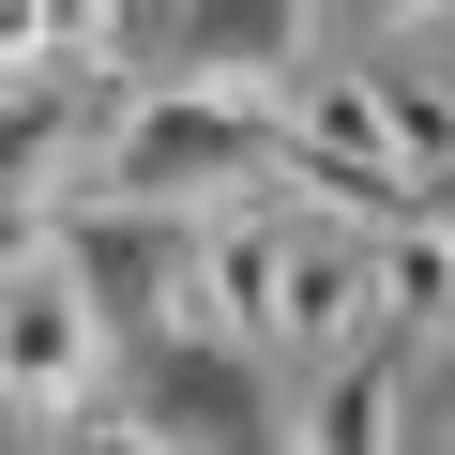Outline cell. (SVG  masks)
Here are the masks:
<instances>
[{"instance_id":"3","label":"cell","mask_w":455,"mask_h":455,"mask_svg":"<svg viewBox=\"0 0 455 455\" xmlns=\"http://www.w3.org/2000/svg\"><path fill=\"white\" fill-rule=\"evenodd\" d=\"M137 425L152 455H304V425L259 395V349H228V334L137 349Z\"/></svg>"},{"instance_id":"6","label":"cell","mask_w":455,"mask_h":455,"mask_svg":"<svg viewBox=\"0 0 455 455\" xmlns=\"http://www.w3.org/2000/svg\"><path fill=\"white\" fill-rule=\"evenodd\" d=\"M274 304H289V197L212 212V334L228 349H274Z\"/></svg>"},{"instance_id":"9","label":"cell","mask_w":455,"mask_h":455,"mask_svg":"<svg viewBox=\"0 0 455 455\" xmlns=\"http://www.w3.org/2000/svg\"><path fill=\"white\" fill-rule=\"evenodd\" d=\"M379 137H395V167H410L425 197L455 182V92H440V76H379Z\"/></svg>"},{"instance_id":"5","label":"cell","mask_w":455,"mask_h":455,"mask_svg":"<svg viewBox=\"0 0 455 455\" xmlns=\"http://www.w3.org/2000/svg\"><path fill=\"white\" fill-rule=\"evenodd\" d=\"M364 304H379V228L289 212V304H274V349H334V364H349Z\"/></svg>"},{"instance_id":"4","label":"cell","mask_w":455,"mask_h":455,"mask_svg":"<svg viewBox=\"0 0 455 455\" xmlns=\"http://www.w3.org/2000/svg\"><path fill=\"white\" fill-rule=\"evenodd\" d=\"M0 379H16V410H31L46 440L107 410V319H92V289H76L46 243H16V304H0Z\"/></svg>"},{"instance_id":"10","label":"cell","mask_w":455,"mask_h":455,"mask_svg":"<svg viewBox=\"0 0 455 455\" xmlns=\"http://www.w3.org/2000/svg\"><path fill=\"white\" fill-rule=\"evenodd\" d=\"M76 152V107L46 92V76H16V197H46V167Z\"/></svg>"},{"instance_id":"12","label":"cell","mask_w":455,"mask_h":455,"mask_svg":"<svg viewBox=\"0 0 455 455\" xmlns=\"http://www.w3.org/2000/svg\"><path fill=\"white\" fill-rule=\"evenodd\" d=\"M440 455H455V440H440Z\"/></svg>"},{"instance_id":"2","label":"cell","mask_w":455,"mask_h":455,"mask_svg":"<svg viewBox=\"0 0 455 455\" xmlns=\"http://www.w3.org/2000/svg\"><path fill=\"white\" fill-rule=\"evenodd\" d=\"M31 243L92 289V319H107V334H137V349L212 334V228L137 212V197H76V212H46V228H31Z\"/></svg>"},{"instance_id":"11","label":"cell","mask_w":455,"mask_h":455,"mask_svg":"<svg viewBox=\"0 0 455 455\" xmlns=\"http://www.w3.org/2000/svg\"><path fill=\"white\" fill-rule=\"evenodd\" d=\"M46 455H152V425H137V410H92V425H61Z\"/></svg>"},{"instance_id":"1","label":"cell","mask_w":455,"mask_h":455,"mask_svg":"<svg viewBox=\"0 0 455 455\" xmlns=\"http://www.w3.org/2000/svg\"><path fill=\"white\" fill-rule=\"evenodd\" d=\"M107 197L182 212V228L289 197V92H167V76H152V92L107 122Z\"/></svg>"},{"instance_id":"8","label":"cell","mask_w":455,"mask_h":455,"mask_svg":"<svg viewBox=\"0 0 455 455\" xmlns=\"http://www.w3.org/2000/svg\"><path fill=\"white\" fill-rule=\"evenodd\" d=\"M379 304L425 334V319H455V197H425L395 243H379Z\"/></svg>"},{"instance_id":"7","label":"cell","mask_w":455,"mask_h":455,"mask_svg":"<svg viewBox=\"0 0 455 455\" xmlns=\"http://www.w3.org/2000/svg\"><path fill=\"white\" fill-rule=\"evenodd\" d=\"M395 395H410V349L364 334V349L304 395V455H395Z\"/></svg>"}]
</instances>
